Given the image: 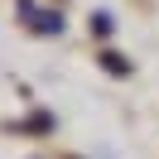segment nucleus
Listing matches in <instances>:
<instances>
[{"label":"nucleus","mask_w":159,"mask_h":159,"mask_svg":"<svg viewBox=\"0 0 159 159\" xmlns=\"http://www.w3.org/2000/svg\"><path fill=\"white\" fill-rule=\"evenodd\" d=\"M20 10H24V15H29V20H34V29H39V34H58V29H63V20H58V15H53V10H34L29 0H24Z\"/></svg>","instance_id":"1"},{"label":"nucleus","mask_w":159,"mask_h":159,"mask_svg":"<svg viewBox=\"0 0 159 159\" xmlns=\"http://www.w3.org/2000/svg\"><path fill=\"white\" fill-rule=\"evenodd\" d=\"M92 29H97V34H111L116 24H111V15H101V10H97V15H92Z\"/></svg>","instance_id":"2"}]
</instances>
